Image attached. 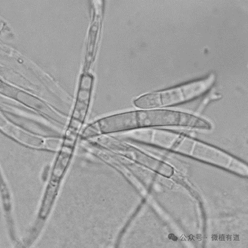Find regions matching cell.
Segmentation results:
<instances>
[{"label":"cell","mask_w":248,"mask_h":248,"mask_svg":"<svg viewBox=\"0 0 248 248\" xmlns=\"http://www.w3.org/2000/svg\"><path fill=\"white\" fill-rule=\"evenodd\" d=\"M162 126H181L202 129L212 128L208 121L191 114L164 109H144L102 118L89 125L83 132L82 138Z\"/></svg>","instance_id":"cell-1"},{"label":"cell","mask_w":248,"mask_h":248,"mask_svg":"<svg viewBox=\"0 0 248 248\" xmlns=\"http://www.w3.org/2000/svg\"><path fill=\"white\" fill-rule=\"evenodd\" d=\"M214 74L203 79L140 96L134 101L139 108L153 109L182 104L205 94L216 82Z\"/></svg>","instance_id":"cell-2"}]
</instances>
